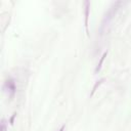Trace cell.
<instances>
[{
	"label": "cell",
	"mask_w": 131,
	"mask_h": 131,
	"mask_svg": "<svg viewBox=\"0 0 131 131\" xmlns=\"http://www.w3.org/2000/svg\"><path fill=\"white\" fill-rule=\"evenodd\" d=\"M106 55H107V52H104V53L102 54V56L100 57V60H99L97 67H96V69H95V73H97V72L100 70V68H101V66H102V62H103V60H104V58H105Z\"/></svg>",
	"instance_id": "cell-3"
},
{
	"label": "cell",
	"mask_w": 131,
	"mask_h": 131,
	"mask_svg": "<svg viewBox=\"0 0 131 131\" xmlns=\"http://www.w3.org/2000/svg\"><path fill=\"white\" fill-rule=\"evenodd\" d=\"M5 87L7 88V91L10 93V96L12 97L15 92V84L12 79H7L5 82Z\"/></svg>",
	"instance_id": "cell-1"
},
{
	"label": "cell",
	"mask_w": 131,
	"mask_h": 131,
	"mask_svg": "<svg viewBox=\"0 0 131 131\" xmlns=\"http://www.w3.org/2000/svg\"><path fill=\"white\" fill-rule=\"evenodd\" d=\"M63 129H64V126H62V127L59 129V131H63Z\"/></svg>",
	"instance_id": "cell-6"
},
{
	"label": "cell",
	"mask_w": 131,
	"mask_h": 131,
	"mask_svg": "<svg viewBox=\"0 0 131 131\" xmlns=\"http://www.w3.org/2000/svg\"><path fill=\"white\" fill-rule=\"evenodd\" d=\"M1 131H6V126H5V122H4V120H2V124H1Z\"/></svg>",
	"instance_id": "cell-5"
},
{
	"label": "cell",
	"mask_w": 131,
	"mask_h": 131,
	"mask_svg": "<svg viewBox=\"0 0 131 131\" xmlns=\"http://www.w3.org/2000/svg\"><path fill=\"white\" fill-rule=\"evenodd\" d=\"M103 80H104V79H100V80H99V81H97V82H96V84H95V85H94V87H93V89H92V92H91V94H90V95H91V96H92V95H93V93H94V92H95V90H96V88H97V87H98V86H99V85H100V84H101V82H102V81H103Z\"/></svg>",
	"instance_id": "cell-4"
},
{
	"label": "cell",
	"mask_w": 131,
	"mask_h": 131,
	"mask_svg": "<svg viewBox=\"0 0 131 131\" xmlns=\"http://www.w3.org/2000/svg\"><path fill=\"white\" fill-rule=\"evenodd\" d=\"M89 5L90 3L88 1L85 2V28H86V32L88 34V16H89Z\"/></svg>",
	"instance_id": "cell-2"
}]
</instances>
